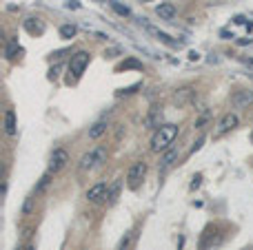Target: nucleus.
<instances>
[{"mask_svg":"<svg viewBox=\"0 0 253 250\" xmlns=\"http://www.w3.org/2000/svg\"><path fill=\"white\" fill-rule=\"evenodd\" d=\"M180 135V126L178 124H162V126H158L156 129V133H153V137H151V151L153 153H164V151H169L171 146H174V142H175V137Z\"/></svg>","mask_w":253,"mask_h":250,"instance_id":"nucleus-1","label":"nucleus"},{"mask_svg":"<svg viewBox=\"0 0 253 250\" xmlns=\"http://www.w3.org/2000/svg\"><path fill=\"white\" fill-rule=\"evenodd\" d=\"M144 175H147V162H133L131 166H129V171H126V186L131 188V191H136L140 184H142Z\"/></svg>","mask_w":253,"mask_h":250,"instance_id":"nucleus-2","label":"nucleus"},{"mask_svg":"<svg viewBox=\"0 0 253 250\" xmlns=\"http://www.w3.org/2000/svg\"><path fill=\"white\" fill-rule=\"evenodd\" d=\"M89 60L91 56L87 51H76L69 60V73H74V78H80L84 73V69L89 67Z\"/></svg>","mask_w":253,"mask_h":250,"instance_id":"nucleus-3","label":"nucleus"},{"mask_svg":"<svg viewBox=\"0 0 253 250\" xmlns=\"http://www.w3.org/2000/svg\"><path fill=\"white\" fill-rule=\"evenodd\" d=\"M237 115L236 113H224L220 118V122H218V126H216V131H213V137H222V135H227V133H231L233 129L237 126Z\"/></svg>","mask_w":253,"mask_h":250,"instance_id":"nucleus-4","label":"nucleus"},{"mask_svg":"<svg viewBox=\"0 0 253 250\" xmlns=\"http://www.w3.org/2000/svg\"><path fill=\"white\" fill-rule=\"evenodd\" d=\"M193 98H195V89L191 87V84H187V87H180V89H175V93L171 95V102H174L178 109H182V106H187Z\"/></svg>","mask_w":253,"mask_h":250,"instance_id":"nucleus-5","label":"nucleus"},{"mask_svg":"<svg viewBox=\"0 0 253 250\" xmlns=\"http://www.w3.org/2000/svg\"><path fill=\"white\" fill-rule=\"evenodd\" d=\"M67 164H69V153L64 151V148H56V151L51 153V160H49V173L56 175V173L63 171Z\"/></svg>","mask_w":253,"mask_h":250,"instance_id":"nucleus-6","label":"nucleus"},{"mask_svg":"<svg viewBox=\"0 0 253 250\" xmlns=\"http://www.w3.org/2000/svg\"><path fill=\"white\" fill-rule=\"evenodd\" d=\"M107 191H109V186H107L105 182H98V184H94V186L87 191V202H91V204H98V202H105V197H107Z\"/></svg>","mask_w":253,"mask_h":250,"instance_id":"nucleus-7","label":"nucleus"},{"mask_svg":"<svg viewBox=\"0 0 253 250\" xmlns=\"http://www.w3.org/2000/svg\"><path fill=\"white\" fill-rule=\"evenodd\" d=\"M178 157H180V148H175V146H171L169 151H164L162 153V157H160V164H158V168H160V173H164L167 168H171L178 162Z\"/></svg>","mask_w":253,"mask_h":250,"instance_id":"nucleus-8","label":"nucleus"},{"mask_svg":"<svg viewBox=\"0 0 253 250\" xmlns=\"http://www.w3.org/2000/svg\"><path fill=\"white\" fill-rule=\"evenodd\" d=\"M253 102V91H236L231 95V106L233 109H247Z\"/></svg>","mask_w":253,"mask_h":250,"instance_id":"nucleus-9","label":"nucleus"},{"mask_svg":"<svg viewBox=\"0 0 253 250\" xmlns=\"http://www.w3.org/2000/svg\"><path fill=\"white\" fill-rule=\"evenodd\" d=\"M156 14L160 16V20H174L175 14H178V9H175L174 2H160L158 7H156Z\"/></svg>","mask_w":253,"mask_h":250,"instance_id":"nucleus-10","label":"nucleus"},{"mask_svg":"<svg viewBox=\"0 0 253 250\" xmlns=\"http://www.w3.org/2000/svg\"><path fill=\"white\" fill-rule=\"evenodd\" d=\"M140 25H142L144 29H147L149 33H151V36H156V38H158L160 42H164V44H175V42L171 40V36H167V33H164V31H160L158 27H153V25H149V22L144 20V18H142V20H140Z\"/></svg>","mask_w":253,"mask_h":250,"instance_id":"nucleus-11","label":"nucleus"},{"mask_svg":"<svg viewBox=\"0 0 253 250\" xmlns=\"http://www.w3.org/2000/svg\"><path fill=\"white\" fill-rule=\"evenodd\" d=\"M91 168H95V148L94 151H89V153H84V155L80 157V162H78V171L80 173H87V171H91Z\"/></svg>","mask_w":253,"mask_h":250,"instance_id":"nucleus-12","label":"nucleus"},{"mask_svg":"<svg viewBox=\"0 0 253 250\" xmlns=\"http://www.w3.org/2000/svg\"><path fill=\"white\" fill-rule=\"evenodd\" d=\"M120 188H122V182L118 179V182H113L109 186V191H107V197H105V204H109V206H113V204L118 202V197H120Z\"/></svg>","mask_w":253,"mask_h":250,"instance_id":"nucleus-13","label":"nucleus"},{"mask_svg":"<svg viewBox=\"0 0 253 250\" xmlns=\"http://www.w3.org/2000/svg\"><path fill=\"white\" fill-rule=\"evenodd\" d=\"M25 29L29 33H36V36H40V33L45 31V25L40 22V18H27V20H25Z\"/></svg>","mask_w":253,"mask_h":250,"instance_id":"nucleus-14","label":"nucleus"},{"mask_svg":"<svg viewBox=\"0 0 253 250\" xmlns=\"http://www.w3.org/2000/svg\"><path fill=\"white\" fill-rule=\"evenodd\" d=\"M107 126H109V124H107L105 120L95 122V124H94V126H91V129H89V140H100V137H102V135H105V133H107Z\"/></svg>","mask_w":253,"mask_h":250,"instance_id":"nucleus-15","label":"nucleus"},{"mask_svg":"<svg viewBox=\"0 0 253 250\" xmlns=\"http://www.w3.org/2000/svg\"><path fill=\"white\" fill-rule=\"evenodd\" d=\"M5 131L7 135H16V113L11 109L5 113Z\"/></svg>","mask_w":253,"mask_h":250,"instance_id":"nucleus-16","label":"nucleus"},{"mask_svg":"<svg viewBox=\"0 0 253 250\" xmlns=\"http://www.w3.org/2000/svg\"><path fill=\"white\" fill-rule=\"evenodd\" d=\"M109 7L116 11L118 16H122V18H129V16H131V9H129L126 5H122V2H118V0H109Z\"/></svg>","mask_w":253,"mask_h":250,"instance_id":"nucleus-17","label":"nucleus"},{"mask_svg":"<svg viewBox=\"0 0 253 250\" xmlns=\"http://www.w3.org/2000/svg\"><path fill=\"white\" fill-rule=\"evenodd\" d=\"M49 184H51V173H45V175H42V177H40V182H38L36 184V188H33V193H36V195H40L42 193V191H47V186H49Z\"/></svg>","mask_w":253,"mask_h":250,"instance_id":"nucleus-18","label":"nucleus"},{"mask_svg":"<svg viewBox=\"0 0 253 250\" xmlns=\"http://www.w3.org/2000/svg\"><path fill=\"white\" fill-rule=\"evenodd\" d=\"M76 33H78V27H76V25H63V27H60V38H64V40L76 38Z\"/></svg>","mask_w":253,"mask_h":250,"instance_id":"nucleus-19","label":"nucleus"},{"mask_svg":"<svg viewBox=\"0 0 253 250\" xmlns=\"http://www.w3.org/2000/svg\"><path fill=\"white\" fill-rule=\"evenodd\" d=\"M118 69H120V71H125V69H142V62H140V60H136V58H126V60Z\"/></svg>","mask_w":253,"mask_h":250,"instance_id":"nucleus-20","label":"nucleus"},{"mask_svg":"<svg viewBox=\"0 0 253 250\" xmlns=\"http://www.w3.org/2000/svg\"><path fill=\"white\" fill-rule=\"evenodd\" d=\"M105 162H107V148L105 146H98V148H95V168L102 166Z\"/></svg>","mask_w":253,"mask_h":250,"instance_id":"nucleus-21","label":"nucleus"},{"mask_svg":"<svg viewBox=\"0 0 253 250\" xmlns=\"http://www.w3.org/2000/svg\"><path fill=\"white\" fill-rule=\"evenodd\" d=\"M131 241H133V233H126L125 237H122L120 246H118V250H129L131 248Z\"/></svg>","mask_w":253,"mask_h":250,"instance_id":"nucleus-22","label":"nucleus"},{"mask_svg":"<svg viewBox=\"0 0 253 250\" xmlns=\"http://www.w3.org/2000/svg\"><path fill=\"white\" fill-rule=\"evenodd\" d=\"M33 199L36 197H29L25 202V206H22V215H32V210H33Z\"/></svg>","mask_w":253,"mask_h":250,"instance_id":"nucleus-23","label":"nucleus"},{"mask_svg":"<svg viewBox=\"0 0 253 250\" xmlns=\"http://www.w3.org/2000/svg\"><path fill=\"white\" fill-rule=\"evenodd\" d=\"M202 144H205V135H200V137H198V140H195V144L191 146V151H189L191 155H193L195 151H200V148H202Z\"/></svg>","mask_w":253,"mask_h":250,"instance_id":"nucleus-24","label":"nucleus"},{"mask_svg":"<svg viewBox=\"0 0 253 250\" xmlns=\"http://www.w3.org/2000/svg\"><path fill=\"white\" fill-rule=\"evenodd\" d=\"M120 53H122V49L113 47V49H107V51H105V58H116V56H120Z\"/></svg>","mask_w":253,"mask_h":250,"instance_id":"nucleus-25","label":"nucleus"},{"mask_svg":"<svg viewBox=\"0 0 253 250\" xmlns=\"http://www.w3.org/2000/svg\"><path fill=\"white\" fill-rule=\"evenodd\" d=\"M136 89H140V84H133V87H129V89L118 91V95H129V93H136Z\"/></svg>","mask_w":253,"mask_h":250,"instance_id":"nucleus-26","label":"nucleus"},{"mask_svg":"<svg viewBox=\"0 0 253 250\" xmlns=\"http://www.w3.org/2000/svg\"><path fill=\"white\" fill-rule=\"evenodd\" d=\"M14 51H16V42H11V44H9V47H7V58H14Z\"/></svg>","mask_w":253,"mask_h":250,"instance_id":"nucleus-27","label":"nucleus"},{"mask_svg":"<svg viewBox=\"0 0 253 250\" xmlns=\"http://www.w3.org/2000/svg\"><path fill=\"white\" fill-rule=\"evenodd\" d=\"M200 175H195V177H193V182H191V191H195V188H198V186H200Z\"/></svg>","mask_w":253,"mask_h":250,"instance_id":"nucleus-28","label":"nucleus"},{"mask_svg":"<svg viewBox=\"0 0 253 250\" xmlns=\"http://www.w3.org/2000/svg\"><path fill=\"white\" fill-rule=\"evenodd\" d=\"M240 62H242V64H247L249 69H253V58H240Z\"/></svg>","mask_w":253,"mask_h":250,"instance_id":"nucleus-29","label":"nucleus"},{"mask_svg":"<svg viewBox=\"0 0 253 250\" xmlns=\"http://www.w3.org/2000/svg\"><path fill=\"white\" fill-rule=\"evenodd\" d=\"M67 7H69V9H80V2H78V0H69Z\"/></svg>","mask_w":253,"mask_h":250,"instance_id":"nucleus-30","label":"nucleus"},{"mask_svg":"<svg viewBox=\"0 0 253 250\" xmlns=\"http://www.w3.org/2000/svg\"><path fill=\"white\" fill-rule=\"evenodd\" d=\"M233 22H237V25H244V16H236V18H233Z\"/></svg>","mask_w":253,"mask_h":250,"instance_id":"nucleus-31","label":"nucleus"},{"mask_svg":"<svg viewBox=\"0 0 253 250\" xmlns=\"http://www.w3.org/2000/svg\"><path fill=\"white\" fill-rule=\"evenodd\" d=\"M189 58H191V60H198V58H200V53H195V51H191V53H189Z\"/></svg>","mask_w":253,"mask_h":250,"instance_id":"nucleus-32","label":"nucleus"},{"mask_svg":"<svg viewBox=\"0 0 253 250\" xmlns=\"http://www.w3.org/2000/svg\"><path fill=\"white\" fill-rule=\"evenodd\" d=\"M25 250H36V246H27V248Z\"/></svg>","mask_w":253,"mask_h":250,"instance_id":"nucleus-33","label":"nucleus"},{"mask_svg":"<svg viewBox=\"0 0 253 250\" xmlns=\"http://www.w3.org/2000/svg\"><path fill=\"white\" fill-rule=\"evenodd\" d=\"M95 2H109V0H95Z\"/></svg>","mask_w":253,"mask_h":250,"instance_id":"nucleus-34","label":"nucleus"},{"mask_svg":"<svg viewBox=\"0 0 253 250\" xmlns=\"http://www.w3.org/2000/svg\"><path fill=\"white\" fill-rule=\"evenodd\" d=\"M140 2H151V0H140Z\"/></svg>","mask_w":253,"mask_h":250,"instance_id":"nucleus-35","label":"nucleus"},{"mask_svg":"<svg viewBox=\"0 0 253 250\" xmlns=\"http://www.w3.org/2000/svg\"><path fill=\"white\" fill-rule=\"evenodd\" d=\"M251 140H253V135H251Z\"/></svg>","mask_w":253,"mask_h":250,"instance_id":"nucleus-36","label":"nucleus"}]
</instances>
